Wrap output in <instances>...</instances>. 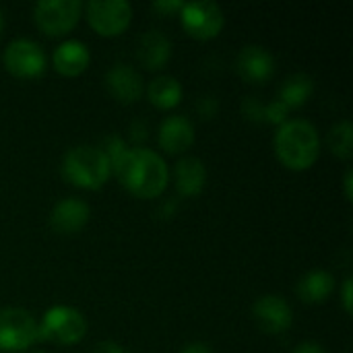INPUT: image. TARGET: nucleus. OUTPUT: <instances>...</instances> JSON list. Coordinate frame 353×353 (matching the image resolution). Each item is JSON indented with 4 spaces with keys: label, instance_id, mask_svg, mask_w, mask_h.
Masks as SVG:
<instances>
[{
    "label": "nucleus",
    "instance_id": "nucleus-4",
    "mask_svg": "<svg viewBox=\"0 0 353 353\" xmlns=\"http://www.w3.org/2000/svg\"><path fill=\"white\" fill-rule=\"evenodd\" d=\"M87 333V319L72 306H52L37 325V339L52 341L58 345L79 343Z\"/></svg>",
    "mask_w": 353,
    "mask_h": 353
},
{
    "label": "nucleus",
    "instance_id": "nucleus-23",
    "mask_svg": "<svg viewBox=\"0 0 353 353\" xmlns=\"http://www.w3.org/2000/svg\"><path fill=\"white\" fill-rule=\"evenodd\" d=\"M242 114L250 122L265 124V103L259 97H246L244 103H242Z\"/></svg>",
    "mask_w": 353,
    "mask_h": 353
},
{
    "label": "nucleus",
    "instance_id": "nucleus-29",
    "mask_svg": "<svg viewBox=\"0 0 353 353\" xmlns=\"http://www.w3.org/2000/svg\"><path fill=\"white\" fill-rule=\"evenodd\" d=\"M292 353H327L319 343H312V341H306V343H302V345H298L296 350Z\"/></svg>",
    "mask_w": 353,
    "mask_h": 353
},
{
    "label": "nucleus",
    "instance_id": "nucleus-19",
    "mask_svg": "<svg viewBox=\"0 0 353 353\" xmlns=\"http://www.w3.org/2000/svg\"><path fill=\"white\" fill-rule=\"evenodd\" d=\"M312 93H314L312 77L306 72H294L283 81L277 99L283 101L290 110H296V108H302L310 99Z\"/></svg>",
    "mask_w": 353,
    "mask_h": 353
},
{
    "label": "nucleus",
    "instance_id": "nucleus-22",
    "mask_svg": "<svg viewBox=\"0 0 353 353\" xmlns=\"http://www.w3.org/2000/svg\"><path fill=\"white\" fill-rule=\"evenodd\" d=\"M292 110L283 101L273 99L271 103H265V124H279L281 126L288 120V114Z\"/></svg>",
    "mask_w": 353,
    "mask_h": 353
},
{
    "label": "nucleus",
    "instance_id": "nucleus-30",
    "mask_svg": "<svg viewBox=\"0 0 353 353\" xmlns=\"http://www.w3.org/2000/svg\"><path fill=\"white\" fill-rule=\"evenodd\" d=\"M180 353H215L209 345H205V343H188V345H184V350Z\"/></svg>",
    "mask_w": 353,
    "mask_h": 353
},
{
    "label": "nucleus",
    "instance_id": "nucleus-25",
    "mask_svg": "<svg viewBox=\"0 0 353 353\" xmlns=\"http://www.w3.org/2000/svg\"><path fill=\"white\" fill-rule=\"evenodd\" d=\"M217 110H219V101L213 95H205L196 103V112L201 118H213L217 114Z\"/></svg>",
    "mask_w": 353,
    "mask_h": 353
},
{
    "label": "nucleus",
    "instance_id": "nucleus-27",
    "mask_svg": "<svg viewBox=\"0 0 353 353\" xmlns=\"http://www.w3.org/2000/svg\"><path fill=\"white\" fill-rule=\"evenodd\" d=\"M341 300H343V308L347 314H352L353 310V294H352V277H347L343 281V290H341Z\"/></svg>",
    "mask_w": 353,
    "mask_h": 353
},
{
    "label": "nucleus",
    "instance_id": "nucleus-15",
    "mask_svg": "<svg viewBox=\"0 0 353 353\" xmlns=\"http://www.w3.org/2000/svg\"><path fill=\"white\" fill-rule=\"evenodd\" d=\"M172 56V41L163 31L151 29L141 35L137 43V58L145 68H163Z\"/></svg>",
    "mask_w": 353,
    "mask_h": 353
},
{
    "label": "nucleus",
    "instance_id": "nucleus-32",
    "mask_svg": "<svg viewBox=\"0 0 353 353\" xmlns=\"http://www.w3.org/2000/svg\"><path fill=\"white\" fill-rule=\"evenodd\" d=\"M130 137H132L134 141H137V139H139V141H141V139H145V137H147V134H145V124L141 122V126H139V128L132 124V128H130Z\"/></svg>",
    "mask_w": 353,
    "mask_h": 353
},
{
    "label": "nucleus",
    "instance_id": "nucleus-9",
    "mask_svg": "<svg viewBox=\"0 0 353 353\" xmlns=\"http://www.w3.org/2000/svg\"><path fill=\"white\" fill-rule=\"evenodd\" d=\"M2 62L10 74L21 79H35L46 70V52L37 41L17 37L6 46Z\"/></svg>",
    "mask_w": 353,
    "mask_h": 353
},
{
    "label": "nucleus",
    "instance_id": "nucleus-17",
    "mask_svg": "<svg viewBox=\"0 0 353 353\" xmlns=\"http://www.w3.org/2000/svg\"><path fill=\"white\" fill-rule=\"evenodd\" d=\"M52 60H54V68L60 74L77 77L89 66L91 54H89V48L81 39H66L54 50Z\"/></svg>",
    "mask_w": 353,
    "mask_h": 353
},
{
    "label": "nucleus",
    "instance_id": "nucleus-1",
    "mask_svg": "<svg viewBox=\"0 0 353 353\" xmlns=\"http://www.w3.org/2000/svg\"><path fill=\"white\" fill-rule=\"evenodd\" d=\"M112 172L122 186L139 199L159 196L170 180V170L163 157L147 147H128L116 159Z\"/></svg>",
    "mask_w": 353,
    "mask_h": 353
},
{
    "label": "nucleus",
    "instance_id": "nucleus-3",
    "mask_svg": "<svg viewBox=\"0 0 353 353\" xmlns=\"http://www.w3.org/2000/svg\"><path fill=\"white\" fill-rule=\"evenodd\" d=\"M60 170L66 182L87 190L101 188L112 174L110 159L97 145L70 147L62 157Z\"/></svg>",
    "mask_w": 353,
    "mask_h": 353
},
{
    "label": "nucleus",
    "instance_id": "nucleus-34",
    "mask_svg": "<svg viewBox=\"0 0 353 353\" xmlns=\"http://www.w3.org/2000/svg\"><path fill=\"white\" fill-rule=\"evenodd\" d=\"M2 29H4V14H2V10H0V33H2Z\"/></svg>",
    "mask_w": 353,
    "mask_h": 353
},
{
    "label": "nucleus",
    "instance_id": "nucleus-16",
    "mask_svg": "<svg viewBox=\"0 0 353 353\" xmlns=\"http://www.w3.org/2000/svg\"><path fill=\"white\" fill-rule=\"evenodd\" d=\"M174 184L182 196H196L207 184V168L199 157H182L174 168Z\"/></svg>",
    "mask_w": 353,
    "mask_h": 353
},
{
    "label": "nucleus",
    "instance_id": "nucleus-7",
    "mask_svg": "<svg viewBox=\"0 0 353 353\" xmlns=\"http://www.w3.org/2000/svg\"><path fill=\"white\" fill-rule=\"evenodd\" d=\"M83 8L89 25L105 37L120 35L132 19V6L126 0H91Z\"/></svg>",
    "mask_w": 353,
    "mask_h": 353
},
{
    "label": "nucleus",
    "instance_id": "nucleus-31",
    "mask_svg": "<svg viewBox=\"0 0 353 353\" xmlns=\"http://www.w3.org/2000/svg\"><path fill=\"white\" fill-rule=\"evenodd\" d=\"M343 186H345V196H347V201H352L353 199V170H347V172H345Z\"/></svg>",
    "mask_w": 353,
    "mask_h": 353
},
{
    "label": "nucleus",
    "instance_id": "nucleus-11",
    "mask_svg": "<svg viewBox=\"0 0 353 353\" xmlns=\"http://www.w3.org/2000/svg\"><path fill=\"white\" fill-rule=\"evenodd\" d=\"M91 209L83 199L77 196H66L62 201H58L52 211H50V228L62 236L68 234H77L81 232L87 221H89Z\"/></svg>",
    "mask_w": 353,
    "mask_h": 353
},
{
    "label": "nucleus",
    "instance_id": "nucleus-28",
    "mask_svg": "<svg viewBox=\"0 0 353 353\" xmlns=\"http://www.w3.org/2000/svg\"><path fill=\"white\" fill-rule=\"evenodd\" d=\"M91 353H126V350L118 345L116 341H99Z\"/></svg>",
    "mask_w": 353,
    "mask_h": 353
},
{
    "label": "nucleus",
    "instance_id": "nucleus-18",
    "mask_svg": "<svg viewBox=\"0 0 353 353\" xmlns=\"http://www.w3.org/2000/svg\"><path fill=\"white\" fill-rule=\"evenodd\" d=\"M335 290V277L325 269H312L298 281V296L308 304L325 302Z\"/></svg>",
    "mask_w": 353,
    "mask_h": 353
},
{
    "label": "nucleus",
    "instance_id": "nucleus-2",
    "mask_svg": "<svg viewBox=\"0 0 353 353\" xmlns=\"http://www.w3.org/2000/svg\"><path fill=\"white\" fill-rule=\"evenodd\" d=\"M279 161L296 172L314 165L321 153V137L312 122L304 118H288L273 139Z\"/></svg>",
    "mask_w": 353,
    "mask_h": 353
},
{
    "label": "nucleus",
    "instance_id": "nucleus-26",
    "mask_svg": "<svg viewBox=\"0 0 353 353\" xmlns=\"http://www.w3.org/2000/svg\"><path fill=\"white\" fill-rule=\"evenodd\" d=\"M182 6H184L182 0H157V2H153V10H157V12H161V14L180 10Z\"/></svg>",
    "mask_w": 353,
    "mask_h": 353
},
{
    "label": "nucleus",
    "instance_id": "nucleus-8",
    "mask_svg": "<svg viewBox=\"0 0 353 353\" xmlns=\"http://www.w3.org/2000/svg\"><path fill=\"white\" fill-rule=\"evenodd\" d=\"M180 19L182 27L186 29L188 35L194 39H211L223 29V10L219 4L211 0H194V2H184L180 8Z\"/></svg>",
    "mask_w": 353,
    "mask_h": 353
},
{
    "label": "nucleus",
    "instance_id": "nucleus-10",
    "mask_svg": "<svg viewBox=\"0 0 353 353\" xmlns=\"http://www.w3.org/2000/svg\"><path fill=\"white\" fill-rule=\"evenodd\" d=\"M252 316H254L259 329L269 335H279V333L288 331L294 323L292 306L288 304V300H283L277 294L261 296L252 304Z\"/></svg>",
    "mask_w": 353,
    "mask_h": 353
},
{
    "label": "nucleus",
    "instance_id": "nucleus-5",
    "mask_svg": "<svg viewBox=\"0 0 353 353\" xmlns=\"http://www.w3.org/2000/svg\"><path fill=\"white\" fill-rule=\"evenodd\" d=\"M37 341V321L29 310L2 308L0 310V350L23 352Z\"/></svg>",
    "mask_w": 353,
    "mask_h": 353
},
{
    "label": "nucleus",
    "instance_id": "nucleus-12",
    "mask_svg": "<svg viewBox=\"0 0 353 353\" xmlns=\"http://www.w3.org/2000/svg\"><path fill=\"white\" fill-rule=\"evenodd\" d=\"M240 77L248 83H265L275 72V56L265 46H244L236 58Z\"/></svg>",
    "mask_w": 353,
    "mask_h": 353
},
{
    "label": "nucleus",
    "instance_id": "nucleus-24",
    "mask_svg": "<svg viewBox=\"0 0 353 353\" xmlns=\"http://www.w3.org/2000/svg\"><path fill=\"white\" fill-rule=\"evenodd\" d=\"M128 149V145L122 141V137H118V134H110V137H105L103 139V147H101V151L105 153V157L110 159V165H114L116 163V159L124 153Z\"/></svg>",
    "mask_w": 353,
    "mask_h": 353
},
{
    "label": "nucleus",
    "instance_id": "nucleus-14",
    "mask_svg": "<svg viewBox=\"0 0 353 353\" xmlns=\"http://www.w3.org/2000/svg\"><path fill=\"white\" fill-rule=\"evenodd\" d=\"M159 147L165 153H182L186 151L192 143H194V126L192 122L182 116V114H174L168 116L161 124H159Z\"/></svg>",
    "mask_w": 353,
    "mask_h": 353
},
{
    "label": "nucleus",
    "instance_id": "nucleus-35",
    "mask_svg": "<svg viewBox=\"0 0 353 353\" xmlns=\"http://www.w3.org/2000/svg\"><path fill=\"white\" fill-rule=\"evenodd\" d=\"M35 353H46V352H35Z\"/></svg>",
    "mask_w": 353,
    "mask_h": 353
},
{
    "label": "nucleus",
    "instance_id": "nucleus-20",
    "mask_svg": "<svg viewBox=\"0 0 353 353\" xmlns=\"http://www.w3.org/2000/svg\"><path fill=\"white\" fill-rule=\"evenodd\" d=\"M149 101L159 110H170L180 103L182 99V85L172 74H159L155 77L147 87Z\"/></svg>",
    "mask_w": 353,
    "mask_h": 353
},
{
    "label": "nucleus",
    "instance_id": "nucleus-21",
    "mask_svg": "<svg viewBox=\"0 0 353 353\" xmlns=\"http://www.w3.org/2000/svg\"><path fill=\"white\" fill-rule=\"evenodd\" d=\"M327 145L333 155L341 159H350L353 153V126L350 120H339L331 126L327 134Z\"/></svg>",
    "mask_w": 353,
    "mask_h": 353
},
{
    "label": "nucleus",
    "instance_id": "nucleus-13",
    "mask_svg": "<svg viewBox=\"0 0 353 353\" xmlns=\"http://www.w3.org/2000/svg\"><path fill=\"white\" fill-rule=\"evenodd\" d=\"M105 87L108 91L122 103H132L143 93V77L130 64L118 62L105 72Z\"/></svg>",
    "mask_w": 353,
    "mask_h": 353
},
{
    "label": "nucleus",
    "instance_id": "nucleus-6",
    "mask_svg": "<svg viewBox=\"0 0 353 353\" xmlns=\"http://www.w3.org/2000/svg\"><path fill=\"white\" fill-rule=\"evenodd\" d=\"M83 2L79 0H39L33 6L35 25L48 35L68 33L81 19Z\"/></svg>",
    "mask_w": 353,
    "mask_h": 353
},
{
    "label": "nucleus",
    "instance_id": "nucleus-33",
    "mask_svg": "<svg viewBox=\"0 0 353 353\" xmlns=\"http://www.w3.org/2000/svg\"><path fill=\"white\" fill-rule=\"evenodd\" d=\"M174 211H176V203L172 205V201H168V203L161 207V215H163V217H170V215H174Z\"/></svg>",
    "mask_w": 353,
    "mask_h": 353
}]
</instances>
